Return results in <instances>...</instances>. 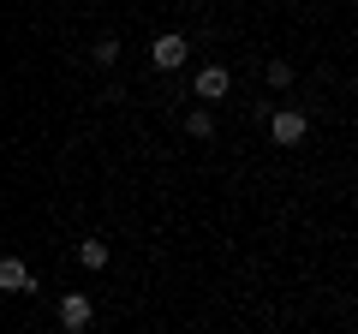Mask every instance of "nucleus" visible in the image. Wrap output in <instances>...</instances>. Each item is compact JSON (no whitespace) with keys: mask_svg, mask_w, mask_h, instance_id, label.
<instances>
[{"mask_svg":"<svg viewBox=\"0 0 358 334\" xmlns=\"http://www.w3.org/2000/svg\"><path fill=\"white\" fill-rule=\"evenodd\" d=\"M30 286H36V281H30L24 263H18V257H0V293H30Z\"/></svg>","mask_w":358,"mask_h":334,"instance_id":"obj_4","label":"nucleus"},{"mask_svg":"<svg viewBox=\"0 0 358 334\" xmlns=\"http://www.w3.org/2000/svg\"><path fill=\"white\" fill-rule=\"evenodd\" d=\"M197 96H203V102H221V96H227V66H203V72H197Z\"/></svg>","mask_w":358,"mask_h":334,"instance_id":"obj_5","label":"nucleus"},{"mask_svg":"<svg viewBox=\"0 0 358 334\" xmlns=\"http://www.w3.org/2000/svg\"><path fill=\"white\" fill-rule=\"evenodd\" d=\"M185 54H192V42L179 36V30H167V36L150 42V66H155V72H179V66H185Z\"/></svg>","mask_w":358,"mask_h":334,"instance_id":"obj_1","label":"nucleus"},{"mask_svg":"<svg viewBox=\"0 0 358 334\" xmlns=\"http://www.w3.org/2000/svg\"><path fill=\"white\" fill-rule=\"evenodd\" d=\"M185 131H192V138H215V119H209V108H197V114H185Z\"/></svg>","mask_w":358,"mask_h":334,"instance_id":"obj_7","label":"nucleus"},{"mask_svg":"<svg viewBox=\"0 0 358 334\" xmlns=\"http://www.w3.org/2000/svg\"><path fill=\"white\" fill-rule=\"evenodd\" d=\"M90 60H96V66H114V60H120V42H114V36H96V48H90Z\"/></svg>","mask_w":358,"mask_h":334,"instance_id":"obj_8","label":"nucleus"},{"mask_svg":"<svg viewBox=\"0 0 358 334\" xmlns=\"http://www.w3.org/2000/svg\"><path fill=\"white\" fill-rule=\"evenodd\" d=\"M60 328H72V334L90 328V298H84V293H66V298H60Z\"/></svg>","mask_w":358,"mask_h":334,"instance_id":"obj_3","label":"nucleus"},{"mask_svg":"<svg viewBox=\"0 0 358 334\" xmlns=\"http://www.w3.org/2000/svg\"><path fill=\"white\" fill-rule=\"evenodd\" d=\"M268 138L275 143H305V114H268Z\"/></svg>","mask_w":358,"mask_h":334,"instance_id":"obj_2","label":"nucleus"},{"mask_svg":"<svg viewBox=\"0 0 358 334\" xmlns=\"http://www.w3.org/2000/svg\"><path fill=\"white\" fill-rule=\"evenodd\" d=\"M268 84H275V90H287V84H293V66H287V60H268Z\"/></svg>","mask_w":358,"mask_h":334,"instance_id":"obj_9","label":"nucleus"},{"mask_svg":"<svg viewBox=\"0 0 358 334\" xmlns=\"http://www.w3.org/2000/svg\"><path fill=\"white\" fill-rule=\"evenodd\" d=\"M78 263H84V269H108V245L102 239H84V245H78Z\"/></svg>","mask_w":358,"mask_h":334,"instance_id":"obj_6","label":"nucleus"}]
</instances>
